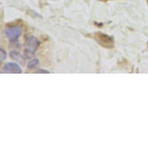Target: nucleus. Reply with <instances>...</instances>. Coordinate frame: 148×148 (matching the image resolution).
Masks as SVG:
<instances>
[{"mask_svg":"<svg viewBox=\"0 0 148 148\" xmlns=\"http://www.w3.org/2000/svg\"><path fill=\"white\" fill-rule=\"evenodd\" d=\"M5 58H6V53H5V51L3 49H1V60L3 61V60L5 59Z\"/></svg>","mask_w":148,"mask_h":148,"instance_id":"nucleus-7","label":"nucleus"},{"mask_svg":"<svg viewBox=\"0 0 148 148\" xmlns=\"http://www.w3.org/2000/svg\"><path fill=\"white\" fill-rule=\"evenodd\" d=\"M38 63H39L38 59H34V60H32L31 61H29V64H28V68H29V69L34 68L37 64H38Z\"/></svg>","mask_w":148,"mask_h":148,"instance_id":"nucleus-6","label":"nucleus"},{"mask_svg":"<svg viewBox=\"0 0 148 148\" xmlns=\"http://www.w3.org/2000/svg\"><path fill=\"white\" fill-rule=\"evenodd\" d=\"M93 37L101 46L107 47V48H110L112 47L114 45V40L112 36H108L106 34H102V33H95L93 34Z\"/></svg>","mask_w":148,"mask_h":148,"instance_id":"nucleus-1","label":"nucleus"},{"mask_svg":"<svg viewBox=\"0 0 148 148\" xmlns=\"http://www.w3.org/2000/svg\"><path fill=\"white\" fill-rule=\"evenodd\" d=\"M21 34H22V28L20 26L9 27L5 29V36L11 40H14L19 38Z\"/></svg>","mask_w":148,"mask_h":148,"instance_id":"nucleus-3","label":"nucleus"},{"mask_svg":"<svg viewBox=\"0 0 148 148\" xmlns=\"http://www.w3.org/2000/svg\"><path fill=\"white\" fill-rule=\"evenodd\" d=\"M147 1H148V0H147Z\"/></svg>","mask_w":148,"mask_h":148,"instance_id":"nucleus-10","label":"nucleus"},{"mask_svg":"<svg viewBox=\"0 0 148 148\" xmlns=\"http://www.w3.org/2000/svg\"><path fill=\"white\" fill-rule=\"evenodd\" d=\"M106 1H109V0H103V2H106Z\"/></svg>","mask_w":148,"mask_h":148,"instance_id":"nucleus-9","label":"nucleus"},{"mask_svg":"<svg viewBox=\"0 0 148 148\" xmlns=\"http://www.w3.org/2000/svg\"><path fill=\"white\" fill-rule=\"evenodd\" d=\"M40 44V42L34 36H30L27 38L25 43V53L27 57H30L33 55L36 49L38 47Z\"/></svg>","mask_w":148,"mask_h":148,"instance_id":"nucleus-2","label":"nucleus"},{"mask_svg":"<svg viewBox=\"0 0 148 148\" xmlns=\"http://www.w3.org/2000/svg\"><path fill=\"white\" fill-rule=\"evenodd\" d=\"M4 71L5 72L8 73H15V74H20L22 73V70L20 68V66L17 65V64L15 63H8L4 65Z\"/></svg>","mask_w":148,"mask_h":148,"instance_id":"nucleus-4","label":"nucleus"},{"mask_svg":"<svg viewBox=\"0 0 148 148\" xmlns=\"http://www.w3.org/2000/svg\"><path fill=\"white\" fill-rule=\"evenodd\" d=\"M36 73H47V74H48L50 73L48 71H44V70H39V71H36Z\"/></svg>","mask_w":148,"mask_h":148,"instance_id":"nucleus-8","label":"nucleus"},{"mask_svg":"<svg viewBox=\"0 0 148 148\" xmlns=\"http://www.w3.org/2000/svg\"><path fill=\"white\" fill-rule=\"evenodd\" d=\"M10 56L12 59H14L15 61H17L18 62H20L21 64H23L24 62V59H23V57L20 54L19 52H16V51H11L10 52Z\"/></svg>","mask_w":148,"mask_h":148,"instance_id":"nucleus-5","label":"nucleus"}]
</instances>
